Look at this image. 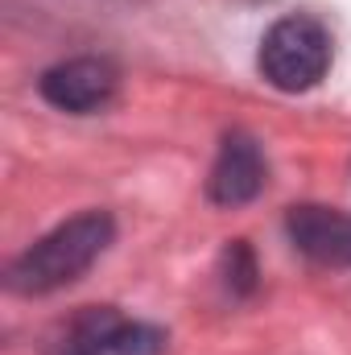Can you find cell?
<instances>
[{"instance_id": "1", "label": "cell", "mask_w": 351, "mask_h": 355, "mask_svg": "<svg viewBox=\"0 0 351 355\" xmlns=\"http://www.w3.org/2000/svg\"><path fill=\"white\" fill-rule=\"evenodd\" d=\"M112 215L108 211H83L75 219H67L62 227H54L50 236H42L33 248H25L12 265H8V289L17 293H50L71 285L79 272H87L103 248L112 244Z\"/></svg>"}, {"instance_id": "5", "label": "cell", "mask_w": 351, "mask_h": 355, "mask_svg": "<svg viewBox=\"0 0 351 355\" xmlns=\"http://www.w3.org/2000/svg\"><path fill=\"white\" fill-rule=\"evenodd\" d=\"M268 182V162H264L261 145L248 137V132H232L223 137L219 145V157L211 166L207 178V194L211 202L219 207H240V202H252Z\"/></svg>"}, {"instance_id": "3", "label": "cell", "mask_w": 351, "mask_h": 355, "mask_svg": "<svg viewBox=\"0 0 351 355\" xmlns=\"http://www.w3.org/2000/svg\"><path fill=\"white\" fill-rule=\"evenodd\" d=\"M166 335L145 322H128L112 306L83 310L67 335L50 347V355H162Z\"/></svg>"}, {"instance_id": "4", "label": "cell", "mask_w": 351, "mask_h": 355, "mask_svg": "<svg viewBox=\"0 0 351 355\" xmlns=\"http://www.w3.org/2000/svg\"><path fill=\"white\" fill-rule=\"evenodd\" d=\"M116 67L103 62V58H71V62H58L42 75V95L46 103H54L58 112H71V116H87L99 112L112 95H116Z\"/></svg>"}, {"instance_id": "7", "label": "cell", "mask_w": 351, "mask_h": 355, "mask_svg": "<svg viewBox=\"0 0 351 355\" xmlns=\"http://www.w3.org/2000/svg\"><path fill=\"white\" fill-rule=\"evenodd\" d=\"M252 277H257V265H252V252L244 244H232L228 248V285L236 293H248L252 289Z\"/></svg>"}, {"instance_id": "2", "label": "cell", "mask_w": 351, "mask_h": 355, "mask_svg": "<svg viewBox=\"0 0 351 355\" xmlns=\"http://www.w3.org/2000/svg\"><path fill=\"white\" fill-rule=\"evenodd\" d=\"M261 71L277 91H310L331 71V33L323 21L281 17L261 42Z\"/></svg>"}, {"instance_id": "6", "label": "cell", "mask_w": 351, "mask_h": 355, "mask_svg": "<svg viewBox=\"0 0 351 355\" xmlns=\"http://www.w3.org/2000/svg\"><path fill=\"white\" fill-rule=\"evenodd\" d=\"M285 227L298 252L323 265H351V215L331 207H293Z\"/></svg>"}]
</instances>
